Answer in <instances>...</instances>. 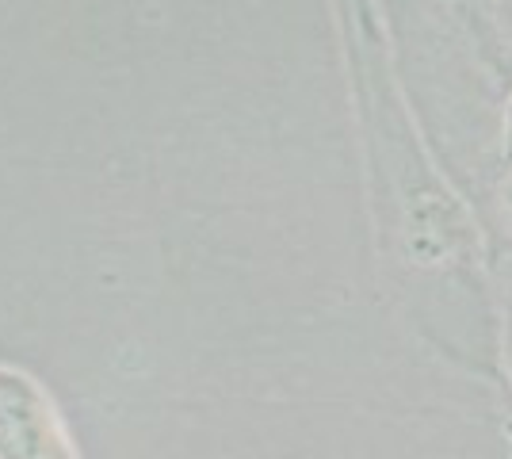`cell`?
<instances>
[{"instance_id":"cell-1","label":"cell","mask_w":512,"mask_h":459,"mask_svg":"<svg viewBox=\"0 0 512 459\" xmlns=\"http://www.w3.org/2000/svg\"><path fill=\"white\" fill-rule=\"evenodd\" d=\"M455 219H451L448 203L440 196H425L413 203V222H409V249L417 264H444L455 249Z\"/></svg>"}]
</instances>
